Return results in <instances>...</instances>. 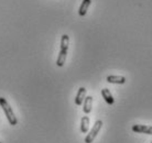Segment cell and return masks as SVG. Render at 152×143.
Wrapping results in <instances>:
<instances>
[{
	"label": "cell",
	"mask_w": 152,
	"mask_h": 143,
	"mask_svg": "<svg viewBox=\"0 0 152 143\" xmlns=\"http://www.w3.org/2000/svg\"><path fill=\"white\" fill-rule=\"evenodd\" d=\"M69 46V36L67 34H63L61 38V50L58 53V57L56 61V65L58 67H63L65 64V61L67 57V51Z\"/></svg>",
	"instance_id": "6da1fadb"
},
{
	"label": "cell",
	"mask_w": 152,
	"mask_h": 143,
	"mask_svg": "<svg viewBox=\"0 0 152 143\" xmlns=\"http://www.w3.org/2000/svg\"><path fill=\"white\" fill-rule=\"evenodd\" d=\"M0 107L4 110V115H6V117H7V120L9 121V124L15 125V124L18 123V119H17V117L15 116V112H13L12 108L10 107V105H9V102L6 100V98L0 97Z\"/></svg>",
	"instance_id": "7a4b0ae2"
},
{
	"label": "cell",
	"mask_w": 152,
	"mask_h": 143,
	"mask_svg": "<svg viewBox=\"0 0 152 143\" xmlns=\"http://www.w3.org/2000/svg\"><path fill=\"white\" fill-rule=\"evenodd\" d=\"M102 127H103V121L102 120L96 121L95 124H94V127L91 128V130L89 131V133H88L87 136H86V138H85V143H91L93 142V141L95 140L96 136H97V134L99 133Z\"/></svg>",
	"instance_id": "3957f363"
},
{
	"label": "cell",
	"mask_w": 152,
	"mask_h": 143,
	"mask_svg": "<svg viewBox=\"0 0 152 143\" xmlns=\"http://www.w3.org/2000/svg\"><path fill=\"white\" fill-rule=\"evenodd\" d=\"M132 131L136 133H145V134H152V125L147 124H133Z\"/></svg>",
	"instance_id": "277c9868"
},
{
	"label": "cell",
	"mask_w": 152,
	"mask_h": 143,
	"mask_svg": "<svg viewBox=\"0 0 152 143\" xmlns=\"http://www.w3.org/2000/svg\"><path fill=\"white\" fill-rule=\"evenodd\" d=\"M106 80L110 84H118V85H122L127 82L125 76H117V75H109L107 76Z\"/></svg>",
	"instance_id": "5b68a950"
},
{
	"label": "cell",
	"mask_w": 152,
	"mask_h": 143,
	"mask_svg": "<svg viewBox=\"0 0 152 143\" xmlns=\"http://www.w3.org/2000/svg\"><path fill=\"white\" fill-rule=\"evenodd\" d=\"M85 97H86V88H85V87H80L75 97V105L76 106L83 105Z\"/></svg>",
	"instance_id": "8992f818"
},
{
	"label": "cell",
	"mask_w": 152,
	"mask_h": 143,
	"mask_svg": "<svg viewBox=\"0 0 152 143\" xmlns=\"http://www.w3.org/2000/svg\"><path fill=\"white\" fill-rule=\"evenodd\" d=\"M102 96H103V98L105 99V101H106L108 105H114L115 104V98L113 97V95H111L110 90H109L108 88L102 89Z\"/></svg>",
	"instance_id": "52a82bcc"
},
{
	"label": "cell",
	"mask_w": 152,
	"mask_h": 143,
	"mask_svg": "<svg viewBox=\"0 0 152 143\" xmlns=\"http://www.w3.org/2000/svg\"><path fill=\"white\" fill-rule=\"evenodd\" d=\"M93 97L91 96H88V97H85V99H84V106H83V110L84 112L86 113V115H88V113H91V108H93Z\"/></svg>",
	"instance_id": "ba28073f"
},
{
	"label": "cell",
	"mask_w": 152,
	"mask_h": 143,
	"mask_svg": "<svg viewBox=\"0 0 152 143\" xmlns=\"http://www.w3.org/2000/svg\"><path fill=\"white\" fill-rule=\"evenodd\" d=\"M91 4V0H83V2L80 4V9H78V15L80 17H84V15L87 13V10L89 6Z\"/></svg>",
	"instance_id": "9c48e42d"
},
{
	"label": "cell",
	"mask_w": 152,
	"mask_h": 143,
	"mask_svg": "<svg viewBox=\"0 0 152 143\" xmlns=\"http://www.w3.org/2000/svg\"><path fill=\"white\" fill-rule=\"evenodd\" d=\"M89 129V118L87 116H84L80 120V131L82 133H87Z\"/></svg>",
	"instance_id": "30bf717a"
},
{
	"label": "cell",
	"mask_w": 152,
	"mask_h": 143,
	"mask_svg": "<svg viewBox=\"0 0 152 143\" xmlns=\"http://www.w3.org/2000/svg\"><path fill=\"white\" fill-rule=\"evenodd\" d=\"M151 143H152V142H151Z\"/></svg>",
	"instance_id": "8fae6325"
}]
</instances>
